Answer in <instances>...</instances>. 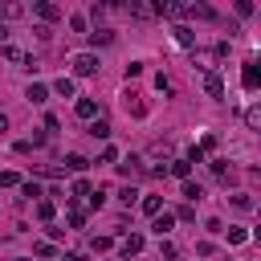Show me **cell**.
Here are the masks:
<instances>
[{"mask_svg": "<svg viewBox=\"0 0 261 261\" xmlns=\"http://www.w3.org/2000/svg\"><path fill=\"white\" fill-rule=\"evenodd\" d=\"M65 167H69V171H86L90 159H86V155H65Z\"/></svg>", "mask_w": 261, "mask_h": 261, "instance_id": "2e32d148", "label": "cell"}, {"mask_svg": "<svg viewBox=\"0 0 261 261\" xmlns=\"http://www.w3.org/2000/svg\"><path fill=\"white\" fill-rule=\"evenodd\" d=\"M69 65H73V73H82V77L98 73V57H94V53H73V57H69Z\"/></svg>", "mask_w": 261, "mask_h": 261, "instance_id": "7a4b0ae2", "label": "cell"}, {"mask_svg": "<svg viewBox=\"0 0 261 261\" xmlns=\"http://www.w3.org/2000/svg\"><path fill=\"white\" fill-rule=\"evenodd\" d=\"M94 114H98V102L94 98H82L77 102V118H94Z\"/></svg>", "mask_w": 261, "mask_h": 261, "instance_id": "4fadbf2b", "label": "cell"}, {"mask_svg": "<svg viewBox=\"0 0 261 261\" xmlns=\"http://www.w3.org/2000/svg\"><path fill=\"white\" fill-rule=\"evenodd\" d=\"M167 171H171L175 179H188V175H192V163H188V159H171V163H167Z\"/></svg>", "mask_w": 261, "mask_h": 261, "instance_id": "52a82bcc", "label": "cell"}, {"mask_svg": "<svg viewBox=\"0 0 261 261\" xmlns=\"http://www.w3.org/2000/svg\"><path fill=\"white\" fill-rule=\"evenodd\" d=\"M37 216H41V220H53V204L41 200V204H37Z\"/></svg>", "mask_w": 261, "mask_h": 261, "instance_id": "4316f807", "label": "cell"}, {"mask_svg": "<svg viewBox=\"0 0 261 261\" xmlns=\"http://www.w3.org/2000/svg\"><path fill=\"white\" fill-rule=\"evenodd\" d=\"M90 41H94V45H110V41H114V33H110V29H94V33H90Z\"/></svg>", "mask_w": 261, "mask_h": 261, "instance_id": "e0dca14e", "label": "cell"}, {"mask_svg": "<svg viewBox=\"0 0 261 261\" xmlns=\"http://www.w3.org/2000/svg\"><path fill=\"white\" fill-rule=\"evenodd\" d=\"M204 90H208V98H224V77L216 69H208L204 73Z\"/></svg>", "mask_w": 261, "mask_h": 261, "instance_id": "3957f363", "label": "cell"}, {"mask_svg": "<svg viewBox=\"0 0 261 261\" xmlns=\"http://www.w3.org/2000/svg\"><path fill=\"white\" fill-rule=\"evenodd\" d=\"M16 184H20L16 171H0V188H16Z\"/></svg>", "mask_w": 261, "mask_h": 261, "instance_id": "603a6c76", "label": "cell"}, {"mask_svg": "<svg viewBox=\"0 0 261 261\" xmlns=\"http://www.w3.org/2000/svg\"><path fill=\"white\" fill-rule=\"evenodd\" d=\"M171 155H175V147H171V139H163V143H151L147 155H139V159L147 171H159V159H171Z\"/></svg>", "mask_w": 261, "mask_h": 261, "instance_id": "6da1fadb", "label": "cell"}, {"mask_svg": "<svg viewBox=\"0 0 261 261\" xmlns=\"http://www.w3.org/2000/svg\"><path fill=\"white\" fill-rule=\"evenodd\" d=\"M4 57H8L12 65H24V69H33V57H29L24 49H16V45H4Z\"/></svg>", "mask_w": 261, "mask_h": 261, "instance_id": "277c9868", "label": "cell"}, {"mask_svg": "<svg viewBox=\"0 0 261 261\" xmlns=\"http://www.w3.org/2000/svg\"><path fill=\"white\" fill-rule=\"evenodd\" d=\"M245 241H249L245 228H228V245H245Z\"/></svg>", "mask_w": 261, "mask_h": 261, "instance_id": "d4e9b609", "label": "cell"}, {"mask_svg": "<svg viewBox=\"0 0 261 261\" xmlns=\"http://www.w3.org/2000/svg\"><path fill=\"white\" fill-rule=\"evenodd\" d=\"M69 224L82 228V224H86V212H82V208H69Z\"/></svg>", "mask_w": 261, "mask_h": 261, "instance_id": "83f0119b", "label": "cell"}, {"mask_svg": "<svg viewBox=\"0 0 261 261\" xmlns=\"http://www.w3.org/2000/svg\"><path fill=\"white\" fill-rule=\"evenodd\" d=\"M126 110H130L135 118H147V110H151V106H147L143 98H135V94H130V98H126Z\"/></svg>", "mask_w": 261, "mask_h": 261, "instance_id": "30bf717a", "label": "cell"}, {"mask_svg": "<svg viewBox=\"0 0 261 261\" xmlns=\"http://www.w3.org/2000/svg\"><path fill=\"white\" fill-rule=\"evenodd\" d=\"M126 8H130V12H135V16H155V8H151V4H139V0H130V4H126Z\"/></svg>", "mask_w": 261, "mask_h": 261, "instance_id": "d6986e66", "label": "cell"}, {"mask_svg": "<svg viewBox=\"0 0 261 261\" xmlns=\"http://www.w3.org/2000/svg\"><path fill=\"white\" fill-rule=\"evenodd\" d=\"M4 130H8V118H4V114H0V135H4Z\"/></svg>", "mask_w": 261, "mask_h": 261, "instance_id": "f546056e", "label": "cell"}, {"mask_svg": "<svg viewBox=\"0 0 261 261\" xmlns=\"http://www.w3.org/2000/svg\"><path fill=\"white\" fill-rule=\"evenodd\" d=\"M20 261H29V257H20Z\"/></svg>", "mask_w": 261, "mask_h": 261, "instance_id": "4dcf8cb0", "label": "cell"}, {"mask_svg": "<svg viewBox=\"0 0 261 261\" xmlns=\"http://www.w3.org/2000/svg\"><path fill=\"white\" fill-rule=\"evenodd\" d=\"M33 8H37V16H45V20H57V16H61V8H57V4H45V0L33 4Z\"/></svg>", "mask_w": 261, "mask_h": 261, "instance_id": "8fae6325", "label": "cell"}, {"mask_svg": "<svg viewBox=\"0 0 261 261\" xmlns=\"http://www.w3.org/2000/svg\"><path fill=\"white\" fill-rule=\"evenodd\" d=\"M118 249H122V257H135V253L143 249V237H139V232H130V237H122V245H118Z\"/></svg>", "mask_w": 261, "mask_h": 261, "instance_id": "8992f818", "label": "cell"}, {"mask_svg": "<svg viewBox=\"0 0 261 261\" xmlns=\"http://www.w3.org/2000/svg\"><path fill=\"white\" fill-rule=\"evenodd\" d=\"M184 196H188V200H200V196H204V188H200L196 179H184Z\"/></svg>", "mask_w": 261, "mask_h": 261, "instance_id": "ac0fdd59", "label": "cell"}, {"mask_svg": "<svg viewBox=\"0 0 261 261\" xmlns=\"http://www.w3.org/2000/svg\"><path fill=\"white\" fill-rule=\"evenodd\" d=\"M171 224H175V216H171V212H155V224H151V228L163 237V232H171Z\"/></svg>", "mask_w": 261, "mask_h": 261, "instance_id": "ba28073f", "label": "cell"}, {"mask_svg": "<svg viewBox=\"0 0 261 261\" xmlns=\"http://www.w3.org/2000/svg\"><path fill=\"white\" fill-rule=\"evenodd\" d=\"M90 135H94V139H106V135H110V122H106V118H98V122L90 126Z\"/></svg>", "mask_w": 261, "mask_h": 261, "instance_id": "ffe728a7", "label": "cell"}, {"mask_svg": "<svg viewBox=\"0 0 261 261\" xmlns=\"http://www.w3.org/2000/svg\"><path fill=\"white\" fill-rule=\"evenodd\" d=\"M118 171H122V175H126V179H139V175H143V171H147V167H143V159H139V155H130V159H126V163H118Z\"/></svg>", "mask_w": 261, "mask_h": 261, "instance_id": "5b68a950", "label": "cell"}, {"mask_svg": "<svg viewBox=\"0 0 261 261\" xmlns=\"http://www.w3.org/2000/svg\"><path fill=\"white\" fill-rule=\"evenodd\" d=\"M241 82H245V90H257V82H261V73H257V65H253V61L245 65V73H241Z\"/></svg>", "mask_w": 261, "mask_h": 261, "instance_id": "9c48e42d", "label": "cell"}, {"mask_svg": "<svg viewBox=\"0 0 261 261\" xmlns=\"http://www.w3.org/2000/svg\"><path fill=\"white\" fill-rule=\"evenodd\" d=\"M53 90H57L61 98H73V77H57V82H53Z\"/></svg>", "mask_w": 261, "mask_h": 261, "instance_id": "9a60e30c", "label": "cell"}, {"mask_svg": "<svg viewBox=\"0 0 261 261\" xmlns=\"http://www.w3.org/2000/svg\"><path fill=\"white\" fill-rule=\"evenodd\" d=\"M175 41H179V45H196V33H192L188 24H175Z\"/></svg>", "mask_w": 261, "mask_h": 261, "instance_id": "5bb4252c", "label": "cell"}, {"mask_svg": "<svg viewBox=\"0 0 261 261\" xmlns=\"http://www.w3.org/2000/svg\"><path fill=\"white\" fill-rule=\"evenodd\" d=\"M73 196H90V184L86 179H73Z\"/></svg>", "mask_w": 261, "mask_h": 261, "instance_id": "f1b7e54d", "label": "cell"}, {"mask_svg": "<svg viewBox=\"0 0 261 261\" xmlns=\"http://www.w3.org/2000/svg\"><path fill=\"white\" fill-rule=\"evenodd\" d=\"M232 204H237L241 212H249V208H253V196H245V192H237V196H232Z\"/></svg>", "mask_w": 261, "mask_h": 261, "instance_id": "cb8c5ba5", "label": "cell"}, {"mask_svg": "<svg viewBox=\"0 0 261 261\" xmlns=\"http://www.w3.org/2000/svg\"><path fill=\"white\" fill-rule=\"evenodd\" d=\"M155 90H159V94H171L175 86H171V77H163V73H159V77H155Z\"/></svg>", "mask_w": 261, "mask_h": 261, "instance_id": "484cf974", "label": "cell"}, {"mask_svg": "<svg viewBox=\"0 0 261 261\" xmlns=\"http://www.w3.org/2000/svg\"><path fill=\"white\" fill-rule=\"evenodd\" d=\"M24 98H29V102H45V98H49V90H45L41 82H33V86L24 90Z\"/></svg>", "mask_w": 261, "mask_h": 261, "instance_id": "7c38bea8", "label": "cell"}, {"mask_svg": "<svg viewBox=\"0 0 261 261\" xmlns=\"http://www.w3.org/2000/svg\"><path fill=\"white\" fill-rule=\"evenodd\" d=\"M159 208H163V200H159V196H147V200H143V212H147V216H155Z\"/></svg>", "mask_w": 261, "mask_h": 261, "instance_id": "44dd1931", "label": "cell"}, {"mask_svg": "<svg viewBox=\"0 0 261 261\" xmlns=\"http://www.w3.org/2000/svg\"><path fill=\"white\" fill-rule=\"evenodd\" d=\"M245 122L257 130V126H261V110H257V106H249V110H245Z\"/></svg>", "mask_w": 261, "mask_h": 261, "instance_id": "7402d4cb", "label": "cell"}]
</instances>
